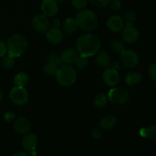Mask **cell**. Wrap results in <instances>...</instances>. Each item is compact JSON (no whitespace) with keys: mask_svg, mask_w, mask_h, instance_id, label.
Listing matches in <instances>:
<instances>
[{"mask_svg":"<svg viewBox=\"0 0 156 156\" xmlns=\"http://www.w3.org/2000/svg\"><path fill=\"white\" fill-rule=\"evenodd\" d=\"M75 21L78 27L86 31L94 30L98 24L96 14L88 9L81 10L76 15Z\"/></svg>","mask_w":156,"mask_h":156,"instance_id":"7a4b0ae2","label":"cell"},{"mask_svg":"<svg viewBox=\"0 0 156 156\" xmlns=\"http://www.w3.org/2000/svg\"><path fill=\"white\" fill-rule=\"evenodd\" d=\"M117 124V119L113 115H107L101 120L100 125L104 129H111Z\"/></svg>","mask_w":156,"mask_h":156,"instance_id":"d6986e66","label":"cell"},{"mask_svg":"<svg viewBox=\"0 0 156 156\" xmlns=\"http://www.w3.org/2000/svg\"><path fill=\"white\" fill-rule=\"evenodd\" d=\"M108 101L116 105H121L129 100V94L127 90L123 88H111L108 92Z\"/></svg>","mask_w":156,"mask_h":156,"instance_id":"8992f818","label":"cell"},{"mask_svg":"<svg viewBox=\"0 0 156 156\" xmlns=\"http://www.w3.org/2000/svg\"><path fill=\"white\" fill-rule=\"evenodd\" d=\"M47 62L55 64V65L58 66L59 67L62 66V63H63L60 56L55 53H52L48 55V56H47Z\"/></svg>","mask_w":156,"mask_h":156,"instance_id":"83f0119b","label":"cell"},{"mask_svg":"<svg viewBox=\"0 0 156 156\" xmlns=\"http://www.w3.org/2000/svg\"><path fill=\"white\" fill-rule=\"evenodd\" d=\"M136 19V15L135 12L133 11L129 10L124 14L123 15V22L126 24V25H133L135 23Z\"/></svg>","mask_w":156,"mask_h":156,"instance_id":"cb8c5ba5","label":"cell"},{"mask_svg":"<svg viewBox=\"0 0 156 156\" xmlns=\"http://www.w3.org/2000/svg\"><path fill=\"white\" fill-rule=\"evenodd\" d=\"M58 69H59V66H58L51 63V62H47V63H46L44 66V73L47 75H48V76H56Z\"/></svg>","mask_w":156,"mask_h":156,"instance_id":"484cf974","label":"cell"},{"mask_svg":"<svg viewBox=\"0 0 156 156\" xmlns=\"http://www.w3.org/2000/svg\"><path fill=\"white\" fill-rule=\"evenodd\" d=\"M103 80L106 85L109 86H115L120 82V76H119L117 70L114 69H108L105 70L103 73Z\"/></svg>","mask_w":156,"mask_h":156,"instance_id":"30bf717a","label":"cell"},{"mask_svg":"<svg viewBox=\"0 0 156 156\" xmlns=\"http://www.w3.org/2000/svg\"><path fill=\"white\" fill-rule=\"evenodd\" d=\"M120 59L122 63L128 68H133L136 66L140 62L138 55L133 50L125 49L120 53Z\"/></svg>","mask_w":156,"mask_h":156,"instance_id":"52a82bcc","label":"cell"},{"mask_svg":"<svg viewBox=\"0 0 156 156\" xmlns=\"http://www.w3.org/2000/svg\"><path fill=\"white\" fill-rule=\"evenodd\" d=\"M38 140L37 137L35 134L29 133L27 134L23 138L22 140V146L25 150L27 151H33L35 150L37 146Z\"/></svg>","mask_w":156,"mask_h":156,"instance_id":"9a60e30c","label":"cell"},{"mask_svg":"<svg viewBox=\"0 0 156 156\" xmlns=\"http://www.w3.org/2000/svg\"><path fill=\"white\" fill-rule=\"evenodd\" d=\"M121 37L122 39L127 44H134L138 41L140 33L133 25H126V27L122 29Z\"/></svg>","mask_w":156,"mask_h":156,"instance_id":"9c48e42d","label":"cell"},{"mask_svg":"<svg viewBox=\"0 0 156 156\" xmlns=\"http://www.w3.org/2000/svg\"><path fill=\"white\" fill-rule=\"evenodd\" d=\"M101 47V41L93 34H85L78 38L76 48L79 54L89 57L95 55Z\"/></svg>","mask_w":156,"mask_h":156,"instance_id":"6da1fadb","label":"cell"},{"mask_svg":"<svg viewBox=\"0 0 156 156\" xmlns=\"http://www.w3.org/2000/svg\"><path fill=\"white\" fill-rule=\"evenodd\" d=\"M111 48L114 53H120L124 50V44L120 40L114 39L111 43Z\"/></svg>","mask_w":156,"mask_h":156,"instance_id":"4316f807","label":"cell"},{"mask_svg":"<svg viewBox=\"0 0 156 156\" xmlns=\"http://www.w3.org/2000/svg\"><path fill=\"white\" fill-rule=\"evenodd\" d=\"M6 47L8 55L13 58L19 57L27 50V42L22 35L16 34L11 36L8 41Z\"/></svg>","mask_w":156,"mask_h":156,"instance_id":"3957f363","label":"cell"},{"mask_svg":"<svg viewBox=\"0 0 156 156\" xmlns=\"http://www.w3.org/2000/svg\"><path fill=\"white\" fill-rule=\"evenodd\" d=\"M29 80H30V78L27 73H18L14 79V82L15 85L18 86H25L29 82Z\"/></svg>","mask_w":156,"mask_h":156,"instance_id":"44dd1931","label":"cell"},{"mask_svg":"<svg viewBox=\"0 0 156 156\" xmlns=\"http://www.w3.org/2000/svg\"><path fill=\"white\" fill-rule=\"evenodd\" d=\"M14 156H28L29 154L26 153V152H16L13 155Z\"/></svg>","mask_w":156,"mask_h":156,"instance_id":"ab89813d","label":"cell"},{"mask_svg":"<svg viewBox=\"0 0 156 156\" xmlns=\"http://www.w3.org/2000/svg\"><path fill=\"white\" fill-rule=\"evenodd\" d=\"M56 80L59 85L62 86H71L76 82V72L74 69L69 65L60 66L56 74Z\"/></svg>","mask_w":156,"mask_h":156,"instance_id":"277c9868","label":"cell"},{"mask_svg":"<svg viewBox=\"0 0 156 156\" xmlns=\"http://www.w3.org/2000/svg\"><path fill=\"white\" fill-rule=\"evenodd\" d=\"M91 135H92V137L94 139H95V140H99V139L102 136V133L99 129H93Z\"/></svg>","mask_w":156,"mask_h":156,"instance_id":"d590c367","label":"cell"},{"mask_svg":"<svg viewBox=\"0 0 156 156\" xmlns=\"http://www.w3.org/2000/svg\"><path fill=\"white\" fill-rule=\"evenodd\" d=\"M149 75L151 79L156 82V63H153L149 66Z\"/></svg>","mask_w":156,"mask_h":156,"instance_id":"1f68e13d","label":"cell"},{"mask_svg":"<svg viewBox=\"0 0 156 156\" xmlns=\"http://www.w3.org/2000/svg\"><path fill=\"white\" fill-rule=\"evenodd\" d=\"M32 25L35 30L44 33L49 30L50 27V22L46 15H37L32 20Z\"/></svg>","mask_w":156,"mask_h":156,"instance_id":"ba28073f","label":"cell"},{"mask_svg":"<svg viewBox=\"0 0 156 156\" xmlns=\"http://www.w3.org/2000/svg\"><path fill=\"white\" fill-rule=\"evenodd\" d=\"M43 13L47 17H53L57 14L59 8L55 0H44L41 5Z\"/></svg>","mask_w":156,"mask_h":156,"instance_id":"8fae6325","label":"cell"},{"mask_svg":"<svg viewBox=\"0 0 156 156\" xmlns=\"http://www.w3.org/2000/svg\"><path fill=\"white\" fill-rule=\"evenodd\" d=\"M110 4L113 10H118L121 8V2L120 0H111Z\"/></svg>","mask_w":156,"mask_h":156,"instance_id":"d6a6232c","label":"cell"},{"mask_svg":"<svg viewBox=\"0 0 156 156\" xmlns=\"http://www.w3.org/2000/svg\"><path fill=\"white\" fill-rule=\"evenodd\" d=\"M55 1H57V2H65L66 0H55Z\"/></svg>","mask_w":156,"mask_h":156,"instance_id":"b9f144b4","label":"cell"},{"mask_svg":"<svg viewBox=\"0 0 156 156\" xmlns=\"http://www.w3.org/2000/svg\"><path fill=\"white\" fill-rule=\"evenodd\" d=\"M15 58L12 57L9 55L8 56H2V66L3 67L4 69L9 70L11 69L12 67L15 66Z\"/></svg>","mask_w":156,"mask_h":156,"instance_id":"603a6c76","label":"cell"},{"mask_svg":"<svg viewBox=\"0 0 156 156\" xmlns=\"http://www.w3.org/2000/svg\"><path fill=\"white\" fill-rule=\"evenodd\" d=\"M7 53V47L5 42L0 40V58L4 56Z\"/></svg>","mask_w":156,"mask_h":156,"instance_id":"e575fe53","label":"cell"},{"mask_svg":"<svg viewBox=\"0 0 156 156\" xmlns=\"http://www.w3.org/2000/svg\"><path fill=\"white\" fill-rule=\"evenodd\" d=\"M108 101V96L105 95L103 93H100L98 94L97 95L94 97V105L95 108H102L107 105Z\"/></svg>","mask_w":156,"mask_h":156,"instance_id":"7402d4cb","label":"cell"},{"mask_svg":"<svg viewBox=\"0 0 156 156\" xmlns=\"http://www.w3.org/2000/svg\"><path fill=\"white\" fill-rule=\"evenodd\" d=\"M2 98H3L2 93V91H0V103H1V101H2Z\"/></svg>","mask_w":156,"mask_h":156,"instance_id":"60d3db41","label":"cell"},{"mask_svg":"<svg viewBox=\"0 0 156 156\" xmlns=\"http://www.w3.org/2000/svg\"><path fill=\"white\" fill-rule=\"evenodd\" d=\"M108 28L114 32H119L122 30L124 27V22L123 18L119 15H113L108 18L107 21Z\"/></svg>","mask_w":156,"mask_h":156,"instance_id":"4fadbf2b","label":"cell"},{"mask_svg":"<svg viewBox=\"0 0 156 156\" xmlns=\"http://www.w3.org/2000/svg\"><path fill=\"white\" fill-rule=\"evenodd\" d=\"M9 98L15 105L18 106H23L29 101V94L24 86L14 87L9 93Z\"/></svg>","mask_w":156,"mask_h":156,"instance_id":"5b68a950","label":"cell"},{"mask_svg":"<svg viewBox=\"0 0 156 156\" xmlns=\"http://www.w3.org/2000/svg\"><path fill=\"white\" fill-rule=\"evenodd\" d=\"M111 0H91V2L94 7L98 8V9H101V8H105L110 5Z\"/></svg>","mask_w":156,"mask_h":156,"instance_id":"f1b7e54d","label":"cell"},{"mask_svg":"<svg viewBox=\"0 0 156 156\" xmlns=\"http://www.w3.org/2000/svg\"><path fill=\"white\" fill-rule=\"evenodd\" d=\"M74 63L79 69H84L88 66V59L87 56L80 54L79 56H77Z\"/></svg>","mask_w":156,"mask_h":156,"instance_id":"d4e9b609","label":"cell"},{"mask_svg":"<svg viewBox=\"0 0 156 156\" xmlns=\"http://www.w3.org/2000/svg\"><path fill=\"white\" fill-rule=\"evenodd\" d=\"M88 3V0H72V4L76 9H82L85 7Z\"/></svg>","mask_w":156,"mask_h":156,"instance_id":"4dcf8cb0","label":"cell"},{"mask_svg":"<svg viewBox=\"0 0 156 156\" xmlns=\"http://www.w3.org/2000/svg\"><path fill=\"white\" fill-rule=\"evenodd\" d=\"M15 117V116L13 113L11 112V111H8V112H6L5 114L4 119L6 122H8V123H11V122H12L14 120Z\"/></svg>","mask_w":156,"mask_h":156,"instance_id":"836d02e7","label":"cell"},{"mask_svg":"<svg viewBox=\"0 0 156 156\" xmlns=\"http://www.w3.org/2000/svg\"><path fill=\"white\" fill-rule=\"evenodd\" d=\"M14 129L18 133L26 134L30 131V123L25 117H18L15 120Z\"/></svg>","mask_w":156,"mask_h":156,"instance_id":"7c38bea8","label":"cell"},{"mask_svg":"<svg viewBox=\"0 0 156 156\" xmlns=\"http://www.w3.org/2000/svg\"><path fill=\"white\" fill-rule=\"evenodd\" d=\"M47 38L49 42L52 44H58L62 42L63 39V34L59 30V27L54 28V27H50L47 30Z\"/></svg>","mask_w":156,"mask_h":156,"instance_id":"5bb4252c","label":"cell"},{"mask_svg":"<svg viewBox=\"0 0 156 156\" xmlns=\"http://www.w3.org/2000/svg\"><path fill=\"white\" fill-rule=\"evenodd\" d=\"M96 63L101 68H106L111 65V56L106 52H100L96 56Z\"/></svg>","mask_w":156,"mask_h":156,"instance_id":"e0dca14e","label":"cell"},{"mask_svg":"<svg viewBox=\"0 0 156 156\" xmlns=\"http://www.w3.org/2000/svg\"><path fill=\"white\" fill-rule=\"evenodd\" d=\"M77 27L76 21L72 18H66L63 22V30L68 34H72L74 33L77 29Z\"/></svg>","mask_w":156,"mask_h":156,"instance_id":"ffe728a7","label":"cell"},{"mask_svg":"<svg viewBox=\"0 0 156 156\" xmlns=\"http://www.w3.org/2000/svg\"><path fill=\"white\" fill-rule=\"evenodd\" d=\"M147 137L152 140H156V125H151L146 128Z\"/></svg>","mask_w":156,"mask_h":156,"instance_id":"f546056e","label":"cell"},{"mask_svg":"<svg viewBox=\"0 0 156 156\" xmlns=\"http://www.w3.org/2000/svg\"><path fill=\"white\" fill-rule=\"evenodd\" d=\"M126 82L129 86H135L141 83L143 81V76L140 73L136 72H129L126 76Z\"/></svg>","mask_w":156,"mask_h":156,"instance_id":"ac0fdd59","label":"cell"},{"mask_svg":"<svg viewBox=\"0 0 156 156\" xmlns=\"http://www.w3.org/2000/svg\"><path fill=\"white\" fill-rule=\"evenodd\" d=\"M43 1H44V0H43Z\"/></svg>","mask_w":156,"mask_h":156,"instance_id":"7bdbcfd3","label":"cell"},{"mask_svg":"<svg viewBox=\"0 0 156 156\" xmlns=\"http://www.w3.org/2000/svg\"><path fill=\"white\" fill-rule=\"evenodd\" d=\"M78 56V51L74 48H67L60 55L62 62L67 65H72L75 62Z\"/></svg>","mask_w":156,"mask_h":156,"instance_id":"2e32d148","label":"cell"},{"mask_svg":"<svg viewBox=\"0 0 156 156\" xmlns=\"http://www.w3.org/2000/svg\"><path fill=\"white\" fill-rule=\"evenodd\" d=\"M60 25V21L57 18H54L50 22V27H54V28H57Z\"/></svg>","mask_w":156,"mask_h":156,"instance_id":"8d00e7d4","label":"cell"},{"mask_svg":"<svg viewBox=\"0 0 156 156\" xmlns=\"http://www.w3.org/2000/svg\"><path fill=\"white\" fill-rule=\"evenodd\" d=\"M111 68L114 69L115 70H118L119 69H120V63H119L118 62H114V63L111 65Z\"/></svg>","mask_w":156,"mask_h":156,"instance_id":"f35d334b","label":"cell"},{"mask_svg":"<svg viewBox=\"0 0 156 156\" xmlns=\"http://www.w3.org/2000/svg\"><path fill=\"white\" fill-rule=\"evenodd\" d=\"M140 134L142 137H143V138H147V131H146V128H142L140 130Z\"/></svg>","mask_w":156,"mask_h":156,"instance_id":"74e56055","label":"cell"}]
</instances>
